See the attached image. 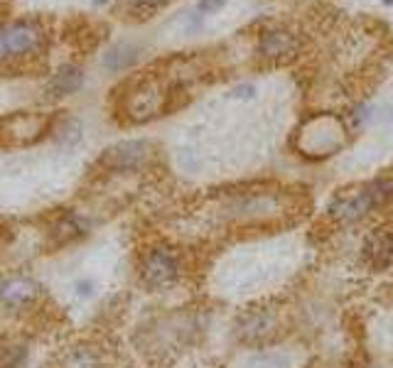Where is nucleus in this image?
Masks as SVG:
<instances>
[{
  "instance_id": "nucleus-15",
  "label": "nucleus",
  "mask_w": 393,
  "mask_h": 368,
  "mask_svg": "<svg viewBox=\"0 0 393 368\" xmlns=\"http://www.w3.org/2000/svg\"><path fill=\"white\" fill-rule=\"evenodd\" d=\"M202 25H204V15H199L196 10L185 12V15L180 17V28H182V32H185V34L199 32V30H202Z\"/></svg>"
},
{
  "instance_id": "nucleus-1",
  "label": "nucleus",
  "mask_w": 393,
  "mask_h": 368,
  "mask_svg": "<svg viewBox=\"0 0 393 368\" xmlns=\"http://www.w3.org/2000/svg\"><path fill=\"white\" fill-rule=\"evenodd\" d=\"M47 45L45 25L37 20H8L0 23V67L34 59Z\"/></svg>"
},
{
  "instance_id": "nucleus-5",
  "label": "nucleus",
  "mask_w": 393,
  "mask_h": 368,
  "mask_svg": "<svg viewBox=\"0 0 393 368\" xmlns=\"http://www.w3.org/2000/svg\"><path fill=\"white\" fill-rule=\"evenodd\" d=\"M84 69L79 64H62L57 69L45 84V94L50 99H67V96L77 94L81 86H84Z\"/></svg>"
},
{
  "instance_id": "nucleus-21",
  "label": "nucleus",
  "mask_w": 393,
  "mask_h": 368,
  "mask_svg": "<svg viewBox=\"0 0 393 368\" xmlns=\"http://www.w3.org/2000/svg\"><path fill=\"white\" fill-rule=\"evenodd\" d=\"M383 3H393V0H383Z\"/></svg>"
},
{
  "instance_id": "nucleus-3",
  "label": "nucleus",
  "mask_w": 393,
  "mask_h": 368,
  "mask_svg": "<svg viewBox=\"0 0 393 368\" xmlns=\"http://www.w3.org/2000/svg\"><path fill=\"white\" fill-rule=\"evenodd\" d=\"M152 150L148 140H123L101 155L99 165L108 172H138L150 162Z\"/></svg>"
},
{
  "instance_id": "nucleus-10",
  "label": "nucleus",
  "mask_w": 393,
  "mask_h": 368,
  "mask_svg": "<svg viewBox=\"0 0 393 368\" xmlns=\"http://www.w3.org/2000/svg\"><path fill=\"white\" fill-rule=\"evenodd\" d=\"M298 50V39L290 30H283V28H273V30H265L259 39V52L268 59H278V57H288L292 52Z\"/></svg>"
},
{
  "instance_id": "nucleus-13",
  "label": "nucleus",
  "mask_w": 393,
  "mask_h": 368,
  "mask_svg": "<svg viewBox=\"0 0 393 368\" xmlns=\"http://www.w3.org/2000/svg\"><path fill=\"white\" fill-rule=\"evenodd\" d=\"M290 358L283 354H259L248 361V368H285Z\"/></svg>"
},
{
  "instance_id": "nucleus-14",
  "label": "nucleus",
  "mask_w": 393,
  "mask_h": 368,
  "mask_svg": "<svg viewBox=\"0 0 393 368\" xmlns=\"http://www.w3.org/2000/svg\"><path fill=\"white\" fill-rule=\"evenodd\" d=\"M25 358H28V349H25V346H8L6 354H3V361H0V366L20 368Z\"/></svg>"
},
{
  "instance_id": "nucleus-2",
  "label": "nucleus",
  "mask_w": 393,
  "mask_h": 368,
  "mask_svg": "<svg viewBox=\"0 0 393 368\" xmlns=\"http://www.w3.org/2000/svg\"><path fill=\"white\" fill-rule=\"evenodd\" d=\"M180 258L170 245H152L143 253L141 280L150 290H165L180 280Z\"/></svg>"
},
{
  "instance_id": "nucleus-9",
  "label": "nucleus",
  "mask_w": 393,
  "mask_h": 368,
  "mask_svg": "<svg viewBox=\"0 0 393 368\" xmlns=\"http://www.w3.org/2000/svg\"><path fill=\"white\" fill-rule=\"evenodd\" d=\"M141 45H135V42H116L111 45L106 52L101 54V67L106 69L108 74H121V72H128L130 67H135V61L141 59Z\"/></svg>"
},
{
  "instance_id": "nucleus-4",
  "label": "nucleus",
  "mask_w": 393,
  "mask_h": 368,
  "mask_svg": "<svg viewBox=\"0 0 393 368\" xmlns=\"http://www.w3.org/2000/svg\"><path fill=\"white\" fill-rule=\"evenodd\" d=\"M42 295V285L30 275H10L0 280V305L8 309H25L32 307Z\"/></svg>"
},
{
  "instance_id": "nucleus-19",
  "label": "nucleus",
  "mask_w": 393,
  "mask_h": 368,
  "mask_svg": "<svg viewBox=\"0 0 393 368\" xmlns=\"http://www.w3.org/2000/svg\"><path fill=\"white\" fill-rule=\"evenodd\" d=\"M253 94H256V86L253 84H241L236 86V89H231V99H251Z\"/></svg>"
},
{
  "instance_id": "nucleus-11",
  "label": "nucleus",
  "mask_w": 393,
  "mask_h": 368,
  "mask_svg": "<svg viewBox=\"0 0 393 368\" xmlns=\"http://www.w3.org/2000/svg\"><path fill=\"white\" fill-rule=\"evenodd\" d=\"M52 138L59 147L64 150H74V147L81 145V140H84V125L81 121L74 116H62L57 121V125L52 128Z\"/></svg>"
},
{
  "instance_id": "nucleus-6",
  "label": "nucleus",
  "mask_w": 393,
  "mask_h": 368,
  "mask_svg": "<svg viewBox=\"0 0 393 368\" xmlns=\"http://www.w3.org/2000/svg\"><path fill=\"white\" fill-rule=\"evenodd\" d=\"M364 258L371 268L386 270L393 265V229H379L364 241Z\"/></svg>"
},
{
  "instance_id": "nucleus-17",
  "label": "nucleus",
  "mask_w": 393,
  "mask_h": 368,
  "mask_svg": "<svg viewBox=\"0 0 393 368\" xmlns=\"http://www.w3.org/2000/svg\"><path fill=\"white\" fill-rule=\"evenodd\" d=\"M74 292H77V297H81V300H89L96 292V283L91 278H79L77 283H74Z\"/></svg>"
},
{
  "instance_id": "nucleus-16",
  "label": "nucleus",
  "mask_w": 393,
  "mask_h": 368,
  "mask_svg": "<svg viewBox=\"0 0 393 368\" xmlns=\"http://www.w3.org/2000/svg\"><path fill=\"white\" fill-rule=\"evenodd\" d=\"M170 0H125V6H128V10L133 12H143V15H148V12H155L157 8L168 6Z\"/></svg>"
},
{
  "instance_id": "nucleus-12",
  "label": "nucleus",
  "mask_w": 393,
  "mask_h": 368,
  "mask_svg": "<svg viewBox=\"0 0 393 368\" xmlns=\"http://www.w3.org/2000/svg\"><path fill=\"white\" fill-rule=\"evenodd\" d=\"M101 366V356L94 351V346H77L67 354L64 368H99Z\"/></svg>"
},
{
  "instance_id": "nucleus-7",
  "label": "nucleus",
  "mask_w": 393,
  "mask_h": 368,
  "mask_svg": "<svg viewBox=\"0 0 393 368\" xmlns=\"http://www.w3.org/2000/svg\"><path fill=\"white\" fill-rule=\"evenodd\" d=\"M89 229H91V223L86 216H81V214L77 212H64L62 216L52 223L50 238L54 245H69L74 243V241L84 238V236L89 234Z\"/></svg>"
},
{
  "instance_id": "nucleus-18",
  "label": "nucleus",
  "mask_w": 393,
  "mask_h": 368,
  "mask_svg": "<svg viewBox=\"0 0 393 368\" xmlns=\"http://www.w3.org/2000/svg\"><path fill=\"white\" fill-rule=\"evenodd\" d=\"M229 0H196V12L199 15H212V12H219Z\"/></svg>"
},
{
  "instance_id": "nucleus-8",
  "label": "nucleus",
  "mask_w": 393,
  "mask_h": 368,
  "mask_svg": "<svg viewBox=\"0 0 393 368\" xmlns=\"http://www.w3.org/2000/svg\"><path fill=\"white\" fill-rule=\"evenodd\" d=\"M379 204V192L374 187H366L364 192H356V194H347L344 199H337L332 204V214L339 218H347V221H354V218L364 216L366 212Z\"/></svg>"
},
{
  "instance_id": "nucleus-20",
  "label": "nucleus",
  "mask_w": 393,
  "mask_h": 368,
  "mask_svg": "<svg viewBox=\"0 0 393 368\" xmlns=\"http://www.w3.org/2000/svg\"><path fill=\"white\" fill-rule=\"evenodd\" d=\"M91 3H94L96 8H101V6H108V3H111V0H91Z\"/></svg>"
}]
</instances>
